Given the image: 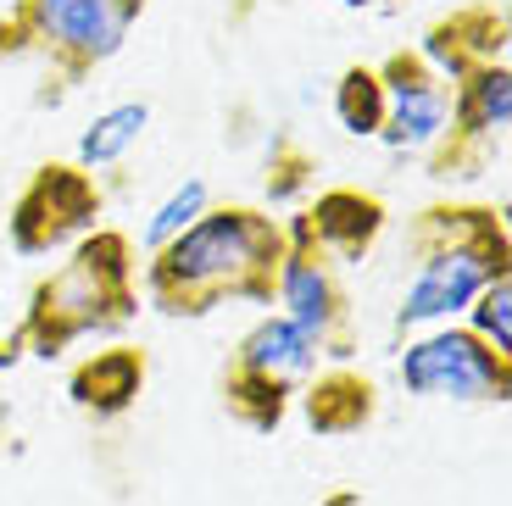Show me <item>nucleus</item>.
<instances>
[{
  "mask_svg": "<svg viewBox=\"0 0 512 506\" xmlns=\"http://www.w3.org/2000/svg\"><path fill=\"white\" fill-rule=\"evenodd\" d=\"M468 334H479L490 351L512 356V273L490 279L485 290L474 295V306H468Z\"/></svg>",
  "mask_w": 512,
  "mask_h": 506,
  "instance_id": "18",
  "label": "nucleus"
},
{
  "mask_svg": "<svg viewBox=\"0 0 512 506\" xmlns=\"http://www.w3.org/2000/svg\"><path fill=\"white\" fill-rule=\"evenodd\" d=\"M373 73H379V84H384V128H379L384 151L429 156L440 140H446L451 89L423 67L418 51L384 56V67H373Z\"/></svg>",
  "mask_w": 512,
  "mask_h": 506,
  "instance_id": "10",
  "label": "nucleus"
},
{
  "mask_svg": "<svg viewBox=\"0 0 512 506\" xmlns=\"http://www.w3.org/2000/svg\"><path fill=\"white\" fill-rule=\"evenodd\" d=\"M206 206H212V184H206V178H184L179 190H173V195H167V201L151 212V223H145L140 245H145V251H162L167 240H179L184 228H190L195 217L206 212Z\"/></svg>",
  "mask_w": 512,
  "mask_h": 506,
  "instance_id": "17",
  "label": "nucleus"
},
{
  "mask_svg": "<svg viewBox=\"0 0 512 506\" xmlns=\"http://www.w3.org/2000/svg\"><path fill=\"white\" fill-rule=\"evenodd\" d=\"M412 279L396 301V334L440 329L507 273V223L496 206H429L407 234Z\"/></svg>",
  "mask_w": 512,
  "mask_h": 506,
  "instance_id": "3",
  "label": "nucleus"
},
{
  "mask_svg": "<svg viewBox=\"0 0 512 506\" xmlns=\"http://www.w3.org/2000/svg\"><path fill=\"white\" fill-rule=\"evenodd\" d=\"M396 379L418 401H457V406H490L512 395V356L490 351L479 334L440 323V329L407 340L396 356Z\"/></svg>",
  "mask_w": 512,
  "mask_h": 506,
  "instance_id": "6",
  "label": "nucleus"
},
{
  "mask_svg": "<svg viewBox=\"0 0 512 506\" xmlns=\"http://www.w3.org/2000/svg\"><path fill=\"white\" fill-rule=\"evenodd\" d=\"M101 206L106 201H101L95 173H84V167H73V162H45L23 184L12 217H6V228H12V251L17 256L67 251V245H78L84 234L101 228V223H95Z\"/></svg>",
  "mask_w": 512,
  "mask_h": 506,
  "instance_id": "8",
  "label": "nucleus"
},
{
  "mask_svg": "<svg viewBox=\"0 0 512 506\" xmlns=\"http://www.w3.org/2000/svg\"><path fill=\"white\" fill-rule=\"evenodd\" d=\"M284 223L262 206H206L145 262V301L162 317H206L229 301L273 306Z\"/></svg>",
  "mask_w": 512,
  "mask_h": 506,
  "instance_id": "1",
  "label": "nucleus"
},
{
  "mask_svg": "<svg viewBox=\"0 0 512 506\" xmlns=\"http://www.w3.org/2000/svg\"><path fill=\"white\" fill-rule=\"evenodd\" d=\"M423 67L440 78V84H457L474 67L507 62V12L501 6H468V12H451L446 23L429 28L423 39Z\"/></svg>",
  "mask_w": 512,
  "mask_h": 506,
  "instance_id": "11",
  "label": "nucleus"
},
{
  "mask_svg": "<svg viewBox=\"0 0 512 506\" xmlns=\"http://www.w3.org/2000/svg\"><path fill=\"white\" fill-rule=\"evenodd\" d=\"M145 128H151V101H117L95 117L84 134H78V162L84 173H101V167H117L134 145L145 140Z\"/></svg>",
  "mask_w": 512,
  "mask_h": 506,
  "instance_id": "15",
  "label": "nucleus"
},
{
  "mask_svg": "<svg viewBox=\"0 0 512 506\" xmlns=\"http://www.w3.org/2000/svg\"><path fill=\"white\" fill-rule=\"evenodd\" d=\"M273 301L284 306L279 317L307 334L318 356H329V362L351 356V306H346V290H340V273L312 245L301 217L284 223V262H279V279H273Z\"/></svg>",
  "mask_w": 512,
  "mask_h": 506,
  "instance_id": "7",
  "label": "nucleus"
},
{
  "mask_svg": "<svg viewBox=\"0 0 512 506\" xmlns=\"http://www.w3.org/2000/svg\"><path fill=\"white\" fill-rule=\"evenodd\" d=\"M512 123V73L507 62L474 67L468 78L451 84V123L446 140L435 145V173L440 178H468L474 167H485L496 156V145L507 140Z\"/></svg>",
  "mask_w": 512,
  "mask_h": 506,
  "instance_id": "9",
  "label": "nucleus"
},
{
  "mask_svg": "<svg viewBox=\"0 0 512 506\" xmlns=\"http://www.w3.org/2000/svg\"><path fill=\"white\" fill-rule=\"evenodd\" d=\"M134 312H140L134 240L117 228H95L62 256V267H51L34 284L17 345H28L34 356H67L78 345L128 329Z\"/></svg>",
  "mask_w": 512,
  "mask_h": 506,
  "instance_id": "2",
  "label": "nucleus"
},
{
  "mask_svg": "<svg viewBox=\"0 0 512 506\" xmlns=\"http://www.w3.org/2000/svg\"><path fill=\"white\" fill-rule=\"evenodd\" d=\"M307 223L312 245L329 256L334 267L340 262H362L373 251V240L384 234V206L379 195H362V190H323L307 212H295Z\"/></svg>",
  "mask_w": 512,
  "mask_h": 506,
  "instance_id": "12",
  "label": "nucleus"
},
{
  "mask_svg": "<svg viewBox=\"0 0 512 506\" xmlns=\"http://www.w3.org/2000/svg\"><path fill=\"white\" fill-rule=\"evenodd\" d=\"M145 0H12L0 12V62L34 56L62 89H78L128 45Z\"/></svg>",
  "mask_w": 512,
  "mask_h": 506,
  "instance_id": "4",
  "label": "nucleus"
},
{
  "mask_svg": "<svg viewBox=\"0 0 512 506\" xmlns=\"http://www.w3.org/2000/svg\"><path fill=\"white\" fill-rule=\"evenodd\" d=\"M373 406H379V390H373V379H362V373H351V367H329V373H312L307 390H301V412H307L312 434H323V440H346V434H357L362 423L373 418Z\"/></svg>",
  "mask_w": 512,
  "mask_h": 506,
  "instance_id": "14",
  "label": "nucleus"
},
{
  "mask_svg": "<svg viewBox=\"0 0 512 506\" xmlns=\"http://www.w3.org/2000/svg\"><path fill=\"white\" fill-rule=\"evenodd\" d=\"M334 123L346 128L351 140H379L384 128V84L373 67H346L334 84Z\"/></svg>",
  "mask_w": 512,
  "mask_h": 506,
  "instance_id": "16",
  "label": "nucleus"
},
{
  "mask_svg": "<svg viewBox=\"0 0 512 506\" xmlns=\"http://www.w3.org/2000/svg\"><path fill=\"white\" fill-rule=\"evenodd\" d=\"M140 390H145V356L134 345H106V351L84 356L67 379L73 406L90 412V418H123L128 406L140 401Z\"/></svg>",
  "mask_w": 512,
  "mask_h": 506,
  "instance_id": "13",
  "label": "nucleus"
},
{
  "mask_svg": "<svg viewBox=\"0 0 512 506\" xmlns=\"http://www.w3.org/2000/svg\"><path fill=\"white\" fill-rule=\"evenodd\" d=\"M323 367V356L312 351V340L295 323H284L279 312L245 329V340L234 345V362L223 373V406L229 418L251 434H273L290 418V401L307 390V379Z\"/></svg>",
  "mask_w": 512,
  "mask_h": 506,
  "instance_id": "5",
  "label": "nucleus"
}]
</instances>
